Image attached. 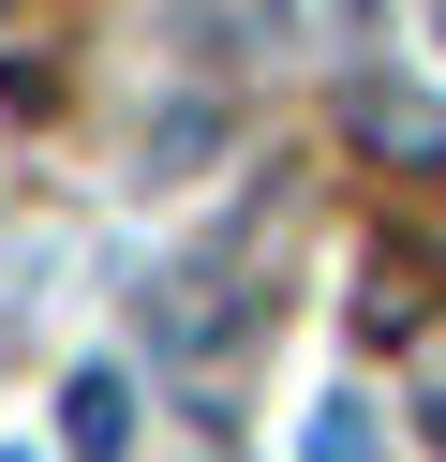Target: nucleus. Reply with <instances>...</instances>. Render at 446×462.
<instances>
[{
    "label": "nucleus",
    "mask_w": 446,
    "mask_h": 462,
    "mask_svg": "<svg viewBox=\"0 0 446 462\" xmlns=\"http://www.w3.org/2000/svg\"><path fill=\"white\" fill-rule=\"evenodd\" d=\"M149 343H164V358H223L238 343V239L223 254H178V269L149 283Z\"/></svg>",
    "instance_id": "nucleus-1"
},
{
    "label": "nucleus",
    "mask_w": 446,
    "mask_h": 462,
    "mask_svg": "<svg viewBox=\"0 0 446 462\" xmlns=\"http://www.w3.org/2000/svg\"><path fill=\"white\" fill-rule=\"evenodd\" d=\"M59 448L75 462H134V373H75L59 388Z\"/></svg>",
    "instance_id": "nucleus-2"
},
{
    "label": "nucleus",
    "mask_w": 446,
    "mask_h": 462,
    "mask_svg": "<svg viewBox=\"0 0 446 462\" xmlns=\"http://www.w3.org/2000/svg\"><path fill=\"white\" fill-rule=\"evenodd\" d=\"M357 134H372V150H402V164H446V120H432L416 90H387V75L357 90Z\"/></svg>",
    "instance_id": "nucleus-3"
},
{
    "label": "nucleus",
    "mask_w": 446,
    "mask_h": 462,
    "mask_svg": "<svg viewBox=\"0 0 446 462\" xmlns=\"http://www.w3.org/2000/svg\"><path fill=\"white\" fill-rule=\"evenodd\" d=\"M313 462H387V448H372V418H357V402H327V418H313Z\"/></svg>",
    "instance_id": "nucleus-4"
},
{
    "label": "nucleus",
    "mask_w": 446,
    "mask_h": 462,
    "mask_svg": "<svg viewBox=\"0 0 446 462\" xmlns=\"http://www.w3.org/2000/svg\"><path fill=\"white\" fill-rule=\"evenodd\" d=\"M432 448H446V402H432Z\"/></svg>",
    "instance_id": "nucleus-5"
},
{
    "label": "nucleus",
    "mask_w": 446,
    "mask_h": 462,
    "mask_svg": "<svg viewBox=\"0 0 446 462\" xmlns=\"http://www.w3.org/2000/svg\"><path fill=\"white\" fill-rule=\"evenodd\" d=\"M0 15H15V0H0Z\"/></svg>",
    "instance_id": "nucleus-6"
},
{
    "label": "nucleus",
    "mask_w": 446,
    "mask_h": 462,
    "mask_svg": "<svg viewBox=\"0 0 446 462\" xmlns=\"http://www.w3.org/2000/svg\"><path fill=\"white\" fill-rule=\"evenodd\" d=\"M432 15H446V0H432Z\"/></svg>",
    "instance_id": "nucleus-7"
}]
</instances>
